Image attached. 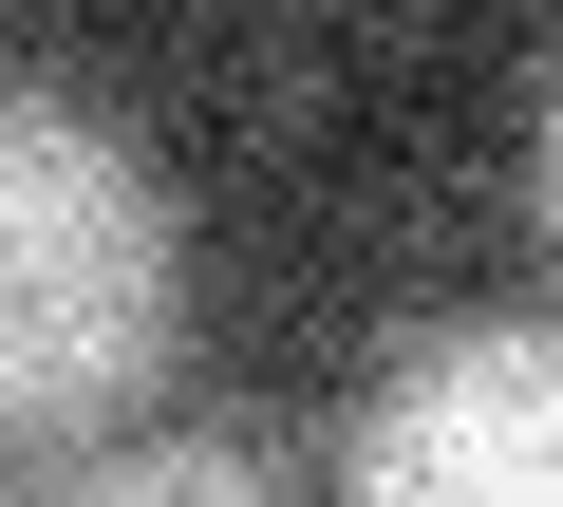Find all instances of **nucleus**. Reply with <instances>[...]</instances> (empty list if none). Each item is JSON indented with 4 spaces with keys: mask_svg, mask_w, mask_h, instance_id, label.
Wrapping results in <instances>:
<instances>
[{
    "mask_svg": "<svg viewBox=\"0 0 563 507\" xmlns=\"http://www.w3.org/2000/svg\"><path fill=\"white\" fill-rule=\"evenodd\" d=\"M188 357V225L76 95L0 76V470L95 451Z\"/></svg>",
    "mask_w": 563,
    "mask_h": 507,
    "instance_id": "obj_1",
    "label": "nucleus"
},
{
    "mask_svg": "<svg viewBox=\"0 0 563 507\" xmlns=\"http://www.w3.org/2000/svg\"><path fill=\"white\" fill-rule=\"evenodd\" d=\"M301 451L282 432H95V451H57L38 488H95V507H244V488H282Z\"/></svg>",
    "mask_w": 563,
    "mask_h": 507,
    "instance_id": "obj_3",
    "label": "nucleus"
},
{
    "mask_svg": "<svg viewBox=\"0 0 563 507\" xmlns=\"http://www.w3.org/2000/svg\"><path fill=\"white\" fill-rule=\"evenodd\" d=\"M357 507H544L563 488V357L544 320H451L376 376V414L339 432Z\"/></svg>",
    "mask_w": 563,
    "mask_h": 507,
    "instance_id": "obj_2",
    "label": "nucleus"
}]
</instances>
